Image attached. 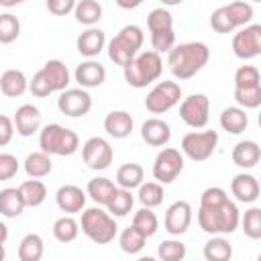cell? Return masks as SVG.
Segmentation results:
<instances>
[{
	"label": "cell",
	"mask_w": 261,
	"mask_h": 261,
	"mask_svg": "<svg viewBox=\"0 0 261 261\" xmlns=\"http://www.w3.org/2000/svg\"><path fill=\"white\" fill-rule=\"evenodd\" d=\"M241 212L228 198L224 188H206L200 196V208L196 212L198 226L208 234H230L239 228Z\"/></svg>",
	"instance_id": "cell-1"
},
{
	"label": "cell",
	"mask_w": 261,
	"mask_h": 261,
	"mask_svg": "<svg viewBox=\"0 0 261 261\" xmlns=\"http://www.w3.org/2000/svg\"><path fill=\"white\" fill-rule=\"evenodd\" d=\"M210 59V49L202 41H188L173 45L167 51V65L175 80H190L204 69Z\"/></svg>",
	"instance_id": "cell-2"
},
{
	"label": "cell",
	"mask_w": 261,
	"mask_h": 261,
	"mask_svg": "<svg viewBox=\"0 0 261 261\" xmlns=\"http://www.w3.org/2000/svg\"><path fill=\"white\" fill-rule=\"evenodd\" d=\"M122 73H124V82L130 86V88H147L151 86L153 82H157L163 73V59H161V53L149 49V51H139L124 67H122Z\"/></svg>",
	"instance_id": "cell-3"
},
{
	"label": "cell",
	"mask_w": 261,
	"mask_h": 261,
	"mask_svg": "<svg viewBox=\"0 0 261 261\" xmlns=\"http://www.w3.org/2000/svg\"><path fill=\"white\" fill-rule=\"evenodd\" d=\"M80 228L82 232L96 245H108L114 241L118 226H116V218L104 210L102 206H90L82 210V218H80Z\"/></svg>",
	"instance_id": "cell-4"
},
{
	"label": "cell",
	"mask_w": 261,
	"mask_h": 261,
	"mask_svg": "<svg viewBox=\"0 0 261 261\" xmlns=\"http://www.w3.org/2000/svg\"><path fill=\"white\" fill-rule=\"evenodd\" d=\"M39 147L47 155H59V157H69L80 149V137L75 130L51 122L41 126L39 130Z\"/></svg>",
	"instance_id": "cell-5"
},
{
	"label": "cell",
	"mask_w": 261,
	"mask_h": 261,
	"mask_svg": "<svg viewBox=\"0 0 261 261\" xmlns=\"http://www.w3.org/2000/svg\"><path fill=\"white\" fill-rule=\"evenodd\" d=\"M253 14H255V10H253L251 2L234 0L230 4L218 6L210 14V27L218 35H228V33H232V31L249 24L253 20Z\"/></svg>",
	"instance_id": "cell-6"
},
{
	"label": "cell",
	"mask_w": 261,
	"mask_h": 261,
	"mask_svg": "<svg viewBox=\"0 0 261 261\" xmlns=\"http://www.w3.org/2000/svg\"><path fill=\"white\" fill-rule=\"evenodd\" d=\"M145 43V33L141 27L137 24H126L122 27L106 45V51H108V57L110 61H114L116 65L124 67L143 47Z\"/></svg>",
	"instance_id": "cell-7"
},
{
	"label": "cell",
	"mask_w": 261,
	"mask_h": 261,
	"mask_svg": "<svg viewBox=\"0 0 261 261\" xmlns=\"http://www.w3.org/2000/svg\"><path fill=\"white\" fill-rule=\"evenodd\" d=\"M147 29L151 33V47L157 53H167L175 45V33H173V16L167 10V6L153 8L147 14Z\"/></svg>",
	"instance_id": "cell-8"
},
{
	"label": "cell",
	"mask_w": 261,
	"mask_h": 261,
	"mask_svg": "<svg viewBox=\"0 0 261 261\" xmlns=\"http://www.w3.org/2000/svg\"><path fill=\"white\" fill-rule=\"evenodd\" d=\"M218 147V133L216 130H190L181 137V155L200 163L214 155Z\"/></svg>",
	"instance_id": "cell-9"
},
{
	"label": "cell",
	"mask_w": 261,
	"mask_h": 261,
	"mask_svg": "<svg viewBox=\"0 0 261 261\" xmlns=\"http://www.w3.org/2000/svg\"><path fill=\"white\" fill-rule=\"evenodd\" d=\"M181 100V86L177 82H171V80H163L147 92V98H145V108L151 112V114H165L169 112L173 106H177Z\"/></svg>",
	"instance_id": "cell-10"
},
{
	"label": "cell",
	"mask_w": 261,
	"mask_h": 261,
	"mask_svg": "<svg viewBox=\"0 0 261 261\" xmlns=\"http://www.w3.org/2000/svg\"><path fill=\"white\" fill-rule=\"evenodd\" d=\"M184 171V155L179 149L175 147H161V151L155 155L153 161V177L155 181H159L161 186L171 184L179 177V173Z\"/></svg>",
	"instance_id": "cell-11"
},
{
	"label": "cell",
	"mask_w": 261,
	"mask_h": 261,
	"mask_svg": "<svg viewBox=\"0 0 261 261\" xmlns=\"http://www.w3.org/2000/svg\"><path fill=\"white\" fill-rule=\"evenodd\" d=\"M232 53L243 61L259 57L261 55V24L249 22L241 27L232 37Z\"/></svg>",
	"instance_id": "cell-12"
},
{
	"label": "cell",
	"mask_w": 261,
	"mask_h": 261,
	"mask_svg": "<svg viewBox=\"0 0 261 261\" xmlns=\"http://www.w3.org/2000/svg\"><path fill=\"white\" fill-rule=\"evenodd\" d=\"M179 118L190 128H204L210 118V100L206 94H190L179 102Z\"/></svg>",
	"instance_id": "cell-13"
},
{
	"label": "cell",
	"mask_w": 261,
	"mask_h": 261,
	"mask_svg": "<svg viewBox=\"0 0 261 261\" xmlns=\"http://www.w3.org/2000/svg\"><path fill=\"white\" fill-rule=\"evenodd\" d=\"M82 159L94 171H104L114 159V151L104 137H90L82 145Z\"/></svg>",
	"instance_id": "cell-14"
},
{
	"label": "cell",
	"mask_w": 261,
	"mask_h": 261,
	"mask_svg": "<svg viewBox=\"0 0 261 261\" xmlns=\"http://www.w3.org/2000/svg\"><path fill=\"white\" fill-rule=\"evenodd\" d=\"M57 108L61 114L71 118L86 116L92 110V96L86 88H65L59 92Z\"/></svg>",
	"instance_id": "cell-15"
},
{
	"label": "cell",
	"mask_w": 261,
	"mask_h": 261,
	"mask_svg": "<svg viewBox=\"0 0 261 261\" xmlns=\"http://www.w3.org/2000/svg\"><path fill=\"white\" fill-rule=\"evenodd\" d=\"M192 204L186 202V200H177L173 204L167 206L165 210V218H163V228L171 234V237H179L184 234L190 224H192Z\"/></svg>",
	"instance_id": "cell-16"
},
{
	"label": "cell",
	"mask_w": 261,
	"mask_h": 261,
	"mask_svg": "<svg viewBox=\"0 0 261 261\" xmlns=\"http://www.w3.org/2000/svg\"><path fill=\"white\" fill-rule=\"evenodd\" d=\"M12 122H14L16 135H20V137H33L35 133L41 130L43 116H41V110L35 104H22V106L16 108V112L12 116Z\"/></svg>",
	"instance_id": "cell-17"
},
{
	"label": "cell",
	"mask_w": 261,
	"mask_h": 261,
	"mask_svg": "<svg viewBox=\"0 0 261 261\" xmlns=\"http://www.w3.org/2000/svg\"><path fill=\"white\" fill-rule=\"evenodd\" d=\"M86 192L80 186L73 184H65L61 188H57L55 192V204L61 212L65 214H77L86 208Z\"/></svg>",
	"instance_id": "cell-18"
},
{
	"label": "cell",
	"mask_w": 261,
	"mask_h": 261,
	"mask_svg": "<svg viewBox=\"0 0 261 261\" xmlns=\"http://www.w3.org/2000/svg\"><path fill=\"white\" fill-rule=\"evenodd\" d=\"M73 80L77 82L80 88H86V90L100 88L106 80V67L96 59H86L75 67Z\"/></svg>",
	"instance_id": "cell-19"
},
{
	"label": "cell",
	"mask_w": 261,
	"mask_h": 261,
	"mask_svg": "<svg viewBox=\"0 0 261 261\" xmlns=\"http://www.w3.org/2000/svg\"><path fill=\"white\" fill-rule=\"evenodd\" d=\"M106 47V33L98 27H88L84 33H80V37L75 39V49L80 55H84L86 59H94L98 57Z\"/></svg>",
	"instance_id": "cell-20"
},
{
	"label": "cell",
	"mask_w": 261,
	"mask_h": 261,
	"mask_svg": "<svg viewBox=\"0 0 261 261\" xmlns=\"http://www.w3.org/2000/svg\"><path fill=\"white\" fill-rule=\"evenodd\" d=\"M230 194L234 196L237 202H243V204H253L257 202L259 194H261V188H259V181L253 173H237L232 179H230Z\"/></svg>",
	"instance_id": "cell-21"
},
{
	"label": "cell",
	"mask_w": 261,
	"mask_h": 261,
	"mask_svg": "<svg viewBox=\"0 0 261 261\" xmlns=\"http://www.w3.org/2000/svg\"><path fill=\"white\" fill-rule=\"evenodd\" d=\"M141 139L149 147H165L171 139V126L159 116L147 118L141 124Z\"/></svg>",
	"instance_id": "cell-22"
},
{
	"label": "cell",
	"mask_w": 261,
	"mask_h": 261,
	"mask_svg": "<svg viewBox=\"0 0 261 261\" xmlns=\"http://www.w3.org/2000/svg\"><path fill=\"white\" fill-rule=\"evenodd\" d=\"M135 128V120L126 110H110L104 118V130L112 139H126Z\"/></svg>",
	"instance_id": "cell-23"
},
{
	"label": "cell",
	"mask_w": 261,
	"mask_h": 261,
	"mask_svg": "<svg viewBox=\"0 0 261 261\" xmlns=\"http://www.w3.org/2000/svg\"><path fill=\"white\" fill-rule=\"evenodd\" d=\"M230 157H232V163L237 167H241V169H253L259 163V159H261V147L257 145V141H251V139L239 141L232 147Z\"/></svg>",
	"instance_id": "cell-24"
},
{
	"label": "cell",
	"mask_w": 261,
	"mask_h": 261,
	"mask_svg": "<svg viewBox=\"0 0 261 261\" xmlns=\"http://www.w3.org/2000/svg\"><path fill=\"white\" fill-rule=\"evenodd\" d=\"M41 71H43V75L49 82V86H51L53 92H61V90L69 88L71 73H69L67 65L61 59H49V61H45V65L41 67Z\"/></svg>",
	"instance_id": "cell-25"
},
{
	"label": "cell",
	"mask_w": 261,
	"mask_h": 261,
	"mask_svg": "<svg viewBox=\"0 0 261 261\" xmlns=\"http://www.w3.org/2000/svg\"><path fill=\"white\" fill-rule=\"evenodd\" d=\"M29 90V80L20 69H6L0 75V92L6 98H18Z\"/></svg>",
	"instance_id": "cell-26"
},
{
	"label": "cell",
	"mask_w": 261,
	"mask_h": 261,
	"mask_svg": "<svg viewBox=\"0 0 261 261\" xmlns=\"http://www.w3.org/2000/svg\"><path fill=\"white\" fill-rule=\"evenodd\" d=\"M222 130L230 133V135H241L245 133V128L249 126V116H247V110L241 108V106H228L220 112V118H218Z\"/></svg>",
	"instance_id": "cell-27"
},
{
	"label": "cell",
	"mask_w": 261,
	"mask_h": 261,
	"mask_svg": "<svg viewBox=\"0 0 261 261\" xmlns=\"http://www.w3.org/2000/svg\"><path fill=\"white\" fill-rule=\"evenodd\" d=\"M22 167L27 171L29 177H47L53 169V161H51V155H47L45 151H35V153H29L27 159L22 161Z\"/></svg>",
	"instance_id": "cell-28"
},
{
	"label": "cell",
	"mask_w": 261,
	"mask_h": 261,
	"mask_svg": "<svg viewBox=\"0 0 261 261\" xmlns=\"http://www.w3.org/2000/svg\"><path fill=\"white\" fill-rule=\"evenodd\" d=\"M116 188H118V186H116L112 179H108V177H94V179H90L88 186H86V196L92 198L94 204L106 206Z\"/></svg>",
	"instance_id": "cell-29"
},
{
	"label": "cell",
	"mask_w": 261,
	"mask_h": 261,
	"mask_svg": "<svg viewBox=\"0 0 261 261\" xmlns=\"http://www.w3.org/2000/svg\"><path fill=\"white\" fill-rule=\"evenodd\" d=\"M202 253L206 261H228L232 257V245L224 239V234H212L204 243Z\"/></svg>",
	"instance_id": "cell-30"
},
{
	"label": "cell",
	"mask_w": 261,
	"mask_h": 261,
	"mask_svg": "<svg viewBox=\"0 0 261 261\" xmlns=\"http://www.w3.org/2000/svg\"><path fill=\"white\" fill-rule=\"evenodd\" d=\"M24 200L18 188H4L0 190V214L4 218H18L24 210Z\"/></svg>",
	"instance_id": "cell-31"
},
{
	"label": "cell",
	"mask_w": 261,
	"mask_h": 261,
	"mask_svg": "<svg viewBox=\"0 0 261 261\" xmlns=\"http://www.w3.org/2000/svg\"><path fill=\"white\" fill-rule=\"evenodd\" d=\"M18 192L24 200V206L29 208H37L41 206L45 200H47V188L41 179L37 177H31V179H24L20 186H18Z\"/></svg>",
	"instance_id": "cell-32"
},
{
	"label": "cell",
	"mask_w": 261,
	"mask_h": 261,
	"mask_svg": "<svg viewBox=\"0 0 261 261\" xmlns=\"http://www.w3.org/2000/svg\"><path fill=\"white\" fill-rule=\"evenodd\" d=\"M102 4L98 0H80L75 2V8H73V16L80 24L84 27H96L102 18Z\"/></svg>",
	"instance_id": "cell-33"
},
{
	"label": "cell",
	"mask_w": 261,
	"mask_h": 261,
	"mask_svg": "<svg viewBox=\"0 0 261 261\" xmlns=\"http://www.w3.org/2000/svg\"><path fill=\"white\" fill-rule=\"evenodd\" d=\"M145 179V169L139 163H124L116 169V186L124 190H135L143 184Z\"/></svg>",
	"instance_id": "cell-34"
},
{
	"label": "cell",
	"mask_w": 261,
	"mask_h": 261,
	"mask_svg": "<svg viewBox=\"0 0 261 261\" xmlns=\"http://www.w3.org/2000/svg\"><path fill=\"white\" fill-rule=\"evenodd\" d=\"M135 206V196H133V190H124V188H116L112 198L108 200V204L104 206L114 218H122L126 216Z\"/></svg>",
	"instance_id": "cell-35"
},
{
	"label": "cell",
	"mask_w": 261,
	"mask_h": 261,
	"mask_svg": "<svg viewBox=\"0 0 261 261\" xmlns=\"http://www.w3.org/2000/svg\"><path fill=\"white\" fill-rule=\"evenodd\" d=\"M45 253V243L41 239V234L37 232H29L20 239L18 243V259L20 261H39Z\"/></svg>",
	"instance_id": "cell-36"
},
{
	"label": "cell",
	"mask_w": 261,
	"mask_h": 261,
	"mask_svg": "<svg viewBox=\"0 0 261 261\" xmlns=\"http://www.w3.org/2000/svg\"><path fill=\"white\" fill-rule=\"evenodd\" d=\"M130 226H135L145 239H151V237L159 230V218H157V214L153 212V208L143 206L141 210H137V212L133 214Z\"/></svg>",
	"instance_id": "cell-37"
},
{
	"label": "cell",
	"mask_w": 261,
	"mask_h": 261,
	"mask_svg": "<svg viewBox=\"0 0 261 261\" xmlns=\"http://www.w3.org/2000/svg\"><path fill=\"white\" fill-rule=\"evenodd\" d=\"M53 237L59 243H71L80 234V222L73 218V214H63L53 222Z\"/></svg>",
	"instance_id": "cell-38"
},
{
	"label": "cell",
	"mask_w": 261,
	"mask_h": 261,
	"mask_svg": "<svg viewBox=\"0 0 261 261\" xmlns=\"http://www.w3.org/2000/svg\"><path fill=\"white\" fill-rule=\"evenodd\" d=\"M239 226L243 228L245 237H249L251 241H259L261 239V208L259 206L247 208L245 214L239 218Z\"/></svg>",
	"instance_id": "cell-39"
},
{
	"label": "cell",
	"mask_w": 261,
	"mask_h": 261,
	"mask_svg": "<svg viewBox=\"0 0 261 261\" xmlns=\"http://www.w3.org/2000/svg\"><path fill=\"white\" fill-rule=\"evenodd\" d=\"M137 198L147 208H157L163 202V186L159 181H143L137 188Z\"/></svg>",
	"instance_id": "cell-40"
},
{
	"label": "cell",
	"mask_w": 261,
	"mask_h": 261,
	"mask_svg": "<svg viewBox=\"0 0 261 261\" xmlns=\"http://www.w3.org/2000/svg\"><path fill=\"white\" fill-rule=\"evenodd\" d=\"M147 239L135 228V226H126L120 234H118V247L126 253V255H137L143 251Z\"/></svg>",
	"instance_id": "cell-41"
},
{
	"label": "cell",
	"mask_w": 261,
	"mask_h": 261,
	"mask_svg": "<svg viewBox=\"0 0 261 261\" xmlns=\"http://www.w3.org/2000/svg\"><path fill=\"white\" fill-rule=\"evenodd\" d=\"M20 35V20L12 12L0 14V45H10Z\"/></svg>",
	"instance_id": "cell-42"
},
{
	"label": "cell",
	"mask_w": 261,
	"mask_h": 261,
	"mask_svg": "<svg viewBox=\"0 0 261 261\" xmlns=\"http://www.w3.org/2000/svg\"><path fill=\"white\" fill-rule=\"evenodd\" d=\"M157 255L163 261H181V259H186L188 249L179 239H165V241L159 243Z\"/></svg>",
	"instance_id": "cell-43"
},
{
	"label": "cell",
	"mask_w": 261,
	"mask_h": 261,
	"mask_svg": "<svg viewBox=\"0 0 261 261\" xmlns=\"http://www.w3.org/2000/svg\"><path fill=\"white\" fill-rule=\"evenodd\" d=\"M234 100L245 110L259 108L261 106V84L259 86H247V88H234Z\"/></svg>",
	"instance_id": "cell-44"
},
{
	"label": "cell",
	"mask_w": 261,
	"mask_h": 261,
	"mask_svg": "<svg viewBox=\"0 0 261 261\" xmlns=\"http://www.w3.org/2000/svg\"><path fill=\"white\" fill-rule=\"evenodd\" d=\"M261 73L255 65H241L234 71V88H247V86H259Z\"/></svg>",
	"instance_id": "cell-45"
},
{
	"label": "cell",
	"mask_w": 261,
	"mask_h": 261,
	"mask_svg": "<svg viewBox=\"0 0 261 261\" xmlns=\"http://www.w3.org/2000/svg\"><path fill=\"white\" fill-rule=\"evenodd\" d=\"M20 169L18 159L12 153H0V181L12 179Z\"/></svg>",
	"instance_id": "cell-46"
},
{
	"label": "cell",
	"mask_w": 261,
	"mask_h": 261,
	"mask_svg": "<svg viewBox=\"0 0 261 261\" xmlns=\"http://www.w3.org/2000/svg\"><path fill=\"white\" fill-rule=\"evenodd\" d=\"M29 92H31L33 96H37V98H47L49 94H53V90H51V86H49V82L45 80V75H43L41 69L29 80Z\"/></svg>",
	"instance_id": "cell-47"
},
{
	"label": "cell",
	"mask_w": 261,
	"mask_h": 261,
	"mask_svg": "<svg viewBox=\"0 0 261 261\" xmlns=\"http://www.w3.org/2000/svg\"><path fill=\"white\" fill-rule=\"evenodd\" d=\"M45 6L55 16H67L75 8V0H45Z\"/></svg>",
	"instance_id": "cell-48"
},
{
	"label": "cell",
	"mask_w": 261,
	"mask_h": 261,
	"mask_svg": "<svg viewBox=\"0 0 261 261\" xmlns=\"http://www.w3.org/2000/svg\"><path fill=\"white\" fill-rule=\"evenodd\" d=\"M14 122H12V118L10 116H6V114H0V147H4V145H8L10 141H12V137H14Z\"/></svg>",
	"instance_id": "cell-49"
},
{
	"label": "cell",
	"mask_w": 261,
	"mask_h": 261,
	"mask_svg": "<svg viewBox=\"0 0 261 261\" xmlns=\"http://www.w3.org/2000/svg\"><path fill=\"white\" fill-rule=\"evenodd\" d=\"M114 2H116V6L122 8V10H133V8H139L145 0H114Z\"/></svg>",
	"instance_id": "cell-50"
},
{
	"label": "cell",
	"mask_w": 261,
	"mask_h": 261,
	"mask_svg": "<svg viewBox=\"0 0 261 261\" xmlns=\"http://www.w3.org/2000/svg\"><path fill=\"white\" fill-rule=\"evenodd\" d=\"M22 2H27V0H0V6H4V8H14V6L22 4Z\"/></svg>",
	"instance_id": "cell-51"
},
{
	"label": "cell",
	"mask_w": 261,
	"mask_h": 261,
	"mask_svg": "<svg viewBox=\"0 0 261 261\" xmlns=\"http://www.w3.org/2000/svg\"><path fill=\"white\" fill-rule=\"evenodd\" d=\"M6 239H8V226L6 222L0 220V243H6Z\"/></svg>",
	"instance_id": "cell-52"
},
{
	"label": "cell",
	"mask_w": 261,
	"mask_h": 261,
	"mask_svg": "<svg viewBox=\"0 0 261 261\" xmlns=\"http://www.w3.org/2000/svg\"><path fill=\"white\" fill-rule=\"evenodd\" d=\"M163 6H177V4H181L184 0H159Z\"/></svg>",
	"instance_id": "cell-53"
},
{
	"label": "cell",
	"mask_w": 261,
	"mask_h": 261,
	"mask_svg": "<svg viewBox=\"0 0 261 261\" xmlns=\"http://www.w3.org/2000/svg\"><path fill=\"white\" fill-rule=\"evenodd\" d=\"M6 259V249H4V243H0V261Z\"/></svg>",
	"instance_id": "cell-54"
},
{
	"label": "cell",
	"mask_w": 261,
	"mask_h": 261,
	"mask_svg": "<svg viewBox=\"0 0 261 261\" xmlns=\"http://www.w3.org/2000/svg\"><path fill=\"white\" fill-rule=\"evenodd\" d=\"M251 2H261V0H251Z\"/></svg>",
	"instance_id": "cell-55"
}]
</instances>
